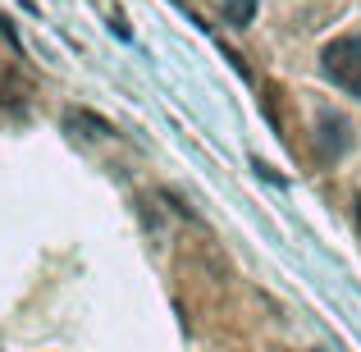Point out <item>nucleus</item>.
Masks as SVG:
<instances>
[{"mask_svg":"<svg viewBox=\"0 0 361 352\" xmlns=\"http://www.w3.org/2000/svg\"><path fill=\"white\" fill-rule=\"evenodd\" d=\"M320 73L334 83L338 92L361 101V32H343L320 51Z\"/></svg>","mask_w":361,"mask_h":352,"instance_id":"1","label":"nucleus"},{"mask_svg":"<svg viewBox=\"0 0 361 352\" xmlns=\"http://www.w3.org/2000/svg\"><path fill=\"white\" fill-rule=\"evenodd\" d=\"M320 142H325V156H343L348 151V119L343 115H320Z\"/></svg>","mask_w":361,"mask_h":352,"instance_id":"2","label":"nucleus"},{"mask_svg":"<svg viewBox=\"0 0 361 352\" xmlns=\"http://www.w3.org/2000/svg\"><path fill=\"white\" fill-rule=\"evenodd\" d=\"M357 224H361V197H357Z\"/></svg>","mask_w":361,"mask_h":352,"instance_id":"4","label":"nucleus"},{"mask_svg":"<svg viewBox=\"0 0 361 352\" xmlns=\"http://www.w3.org/2000/svg\"><path fill=\"white\" fill-rule=\"evenodd\" d=\"M64 123H69V128H87V138H110V133H115V123L101 119V115H92V110H69Z\"/></svg>","mask_w":361,"mask_h":352,"instance_id":"3","label":"nucleus"}]
</instances>
